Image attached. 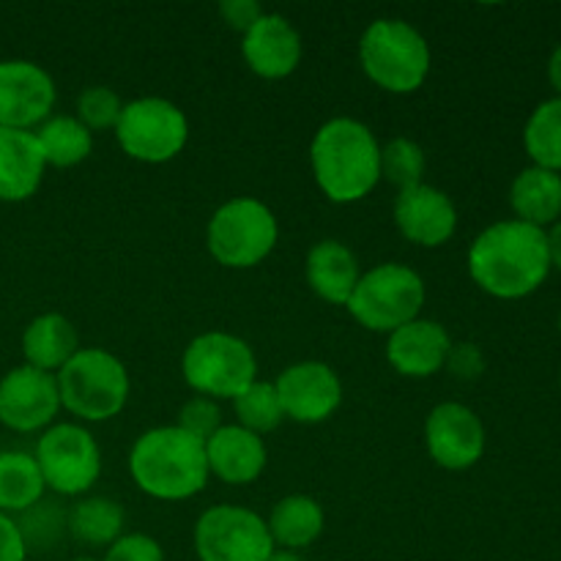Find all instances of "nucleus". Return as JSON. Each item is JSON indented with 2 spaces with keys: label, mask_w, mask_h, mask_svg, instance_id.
Wrapping results in <instances>:
<instances>
[{
  "label": "nucleus",
  "mask_w": 561,
  "mask_h": 561,
  "mask_svg": "<svg viewBox=\"0 0 561 561\" xmlns=\"http://www.w3.org/2000/svg\"><path fill=\"white\" fill-rule=\"evenodd\" d=\"M469 277L493 299H526L551 274L546 230L520 219L493 222L471 241L466 255Z\"/></svg>",
  "instance_id": "nucleus-1"
},
{
  "label": "nucleus",
  "mask_w": 561,
  "mask_h": 561,
  "mask_svg": "<svg viewBox=\"0 0 561 561\" xmlns=\"http://www.w3.org/2000/svg\"><path fill=\"white\" fill-rule=\"evenodd\" d=\"M312 179L323 197L348 206L370 195L381 181V142L356 118H332L310 142Z\"/></svg>",
  "instance_id": "nucleus-2"
},
{
  "label": "nucleus",
  "mask_w": 561,
  "mask_h": 561,
  "mask_svg": "<svg viewBox=\"0 0 561 561\" xmlns=\"http://www.w3.org/2000/svg\"><path fill=\"white\" fill-rule=\"evenodd\" d=\"M131 482L157 502H186L208 485L206 444L179 425L151 427L129 453Z\"/></svg>",
  "instance_id": "nucleus-3"
},
{
  "label": "nucleus",
  "mask_w": 561,
  "mask_h": 561,
  "mask_svg": "<svg viewBox=\"0 0 561 561\" xmlns=\"http://www.w3.org/2000/svg\"><path fill=\"white\" fill-rule=\"evenodd\" d=\"M359 64L373 85L387 93H414L433 69L427 38L405 20L370 22L359 38Z\"/></svg>",
  "instance_id": "nucleus-4"
},
{
  "label": "nucleus",
  "mask_w": 561,
  "mask_h": 561,
  "mask_svg": "<svg viewBox=\"0 0 561 561\" xmlns=\"http://www.w3.org/2000/svg\"><path fill=\"white\" fill-rule=\"evenodd\" d=\"M60 409L80 422H107L129 403L131 381L124 362L107 348H80L58 373Z\"/></svg>",
  "instance_id": "nucleus-5"
},
{
  "label": "nucleus",
  "mask_w": 561,
  "mask_h": 561,
  "mask_svg": "<svg viewBox=\"0 0 561 561\" xmlns=\"http://www.w3.org/2000/svg\"><path fill=\"white\" fill-rule=\"evenodd\" d=\"M181 376L192 392L211 400H236L257 381V356L247 340L230 332H203L181 356Z\"/></svg>",
  "instance_id": "nucleus-6"
},
{
  "label": "nucleus",
  "mask_w": 561,
  "mask_h": 561,
  "mask_svg": "<svg viewBox=\"0 0 561 561\" xmlns=\"http://www.w3.org/2000/svg\"><path fill=\"white\" fill-rule=\"evenodd\" d=\"M425 296V279L414 268L405 263H378L362 274L345 310L359 327L392 334L420 318Z\"/></svg>",
  "instance_id": "nucleus-7"
},
{
  "label": "nucleus",
  "mask_w": 561,
  "mask_h": 561,
  "mask_svg": "<svg viewBox=\"0 0 561 561\" xmlns=\"http://www.w3.org/2000/svg\"><path fill=\"white\" fill-rule=\"evenodd\" d=\"M277 241V217L257 197H233L208 219V255L225 268H255L272 255Z\"/></svg>",
  "instance_id": "nucleus-8"
},
{
  "label": "nucleus",
  "mask_w": 561,
  "mask_h": 561,
  "mask_svg": "<svg viewBox=\"0 0 561 561\" xmlns=\"http://www.w3.org/2000/svg\"><path fill=\"white\" fill-rule=\"evenodd\" d=\"M121 151L142 164H164L190 142V118L175 102L162 96L131 99L113 129Z\"/></svg>",
  "instance_id": "nucleus-9"
},
{
  "label": "nucleus",
  "mask_w": 561,
  "mask_h": 561,
  "mask_svg": "<svg viewBox=\"0 0 561 561\" xmlns=\"http://www.w3.org/2000/svg\"><path fill=\"white\" fill-rule=\"evenodd\" d=\"M38 471L55 496L82 499L102 477V449L80 422H58L47 427L36 444Z\"/></svg>",
  "instance_id": "nucleus-10"
},
{
  "label": "nucleus",
  "mask_w": 561,
  "mask_h": 561,
  "mask_svg": "<svg viewBox=\"0 0 561 561\" xmlns=\"http://www.w3.org/2000/svg\"><path fill=\"white\" fill-rule=\"evenodd\" d=\"M192 546L201 561H266L274 548L266 518L239 504H214L197 518Z\"/></svg>",
  "instance_id": "nucleus-11"
},
{
  "label": "nucleus",
  "mask_w": 561,
  "mask_h": 561,
  "mask_svg": "<svg viewBox=\"0 0 561 561\" xmlns=\"http://www.w3.org/2000/svg\"><path fill=\"white\" fill-rule=\"evenodd\" d=\"M488 433L480 414L463 403H438L425 420V449L447 471H469L482 460Z\"/></svg>",
  "instance_id": "nucleus-12"
},
{
  "label": "nucleus",
  "mask_w": 561,
  "mask_h": 561,
  "mask_svg": "<svg viewBox=\"0 0 561 561\" xmlns=\"http://www.w3.org/2000/svg\"><path fill=\"white\" fill-rule=\"evenodd\" d=\"M60 414L58 378L31 365L11 367L0 378V425L14 433H38Z\"/></svg>",
  "instance_id": "nucleus-13"
},
{
  "label": "nucleus",
  "mask_w": 561,
  "mask_h": 561,
  "mask_svg": "<svg viewBox=\"0 0 561 561\" xmlns=\"http://www.w3.org/2000/svg\"><path fill=\"white\" fill-rule=\"evenodd\" d=\"M55 80L25 58L0 60V129L33 131L53 115Z\"/></svg>",
  "instance_id": "nucleus-14"
},
{
  "label": "nucleus",
  "mask_w": 561,
  "mask_h": 561,
  "mask_svg": "<svg viewBox=\"0 0 561 561\" xmlns=\"http://www.w3.org/2000/svg\"><path fill=\"white\" fill-rule=\"evenodd\" d=\"M285 420L321 425L343 405V381L327 362H296L274 381Z\"/></svg>",
  "instance_id": "nucleus-15"
},
{
  "label": "nucleus",
  "mask_w": 561,
  "mask_h": 561,
  "mask_svg": "<svg viewBox=\"0 0 561 561\" xmlns=\"http://www.w3.org/2000/svg\"><path fill=\"white\" fill-rule=\"evenodd\" d=\"M392 214L400 236L411 244L427 247V250L444 247L458 230V208H455L453 197L431 184L398 192Z\"/></svg>",
  "instance_id": "nucleus-16"
},
{
  "label": "nucleus",
  "mask_w": 561,
  "mask_h": 561,
  "mask_svg": "<svg viewBox=\"0 0 561 561\" xmlns=\"http://www.w3.org/2000/svg\"><path fill=\"white\" fill-rule=\"evenodd\" d=\"M241 55L252 75L263 80H285L305 55L301 33L283 14H263L241 38Z\"/></svg>",
  "instance_id": "nucleus-17"
},
{
  "label": "nucleus",
  "mask_w": 561,
  "mask_h": 561,
  "mask_svg": "<svg viewBox=\"0 0 561 561\" xmlns=\"http://www.w3.org/2000/svg\"><path fill=\"white\" fill-rule=\"evenodd\" d=\"M453 337L438 321L416 318L394 329L387 340V359L403 378H431L447 365Z\"/></svg>",
  "instance_id": "nucleus-18"
},
{
  "label": "nucleus",
  "mask_w": 561,
  "mask_h": 561,
  "mask_svg": "<svg viewBox=\"0 0 561 561\" xmlns=\"http://www.w3.org/2000/svg\"><path fill=\"white\" fill-rule=\"evenodd\" d=\"M208 474L225 485H250L266 471L268 449L263 436L241 425H222L206 442Z\"/></svg>",
  "instance_id": "nucleus-19"
},
{
  "label": "nucleus",
  "mask_w": 561,
  "mask_h": 561,
  "mask_svg": "<svg viewBox=\"0 0 561 561\" xmlns=\"http://www.w3.org/2000/svg\"><path fill=\"white\" fill-rule=\"evenodd\" d=\"M47 162L36 131L0 129V201L22 203L42 186Z\"/></svg>",
  "instance_id": "nucleus-20"
},
{
  "label": "nucleus",
  "mask_w": 561,
  "mask_h": 561,
  "mask_svg": "<svg viewBox=\"0 0 561 561\" xmlns=\"http://www.w3.org/2000/svg\"><path fill=\"white\" fill-rule=\"evenodd\" d=\"M305 274L312 294L337 307L348 305L351 294H354L356 283L362 277L354 250L334 239H323L312 244V250L307 252Z\"/></svg>",
  "instance_id": "nucleus-21"
},
{
  "label": "nucleus",
  "mask_w": 561,
  "mask_h": 561,
  "mask_svg": "<svg viewBox=\"0 0 561 561\" xmlns=\"http://www.w3.org/2000/svg\"><path fill=\"white\" fill-rule=\"evenodd\" d=\"M77 327L60 312H42L22 332V356L25 365L44 373H58L80 351Z\"/></svg>",
  "instance_id": "nucleus-22"
},
{
  "label": "nucleus",
  "mask_w": 561,
  "mask_h": 561,
  "mask_svg": "<svg viewBox=\"0 0 561 561\" xmlns=\"http://www.w3.org/2000/svg\"><path fill=\"white\" fill-rule=\"evenodd\" d=\"M510 208L515 219L548 230L561 219V173L529 164L510 186Z\"/></svg>",
  "instance_id": "nucleus-23"
},
{
  "label": "nucleus",
  "mask_w": 561,
  "mask_h": 561,
  "mask_svg": "<svg viewBox=\"0 0 561 561\" xmlns=\"http://www.w3.org/2000/svg\"><path fill=\"white\" fill-rule=\"evenodd\" d=\"M266 526L277 551L301 553L323 535L327 515H323V507L316 499L305 496V493H294V496H285L274 504Z\"/></svg>",
  "instance_id": "nucleus-24"
},
{
  "label": "nucleus",
  "mask_w": 561,
  "mask_h": 561,
  "mask_svg": "<svg viewBox=\"0 0 561 561\" xmlns=\"http://www.w3.org/2000/svg\"><path fill=\"white\" fill-rule=\"evenodd\" d=\"M124 524V507L110 496H82L69 510L71 540L88 548L107 551L121 535H126Z\"/></svg>",
  "instance_id": "nucleus-25"
},
{
  "label": "nucleus",
  "mask_w": 561,
  "mask_h": 561,
  "mask_svg": "<svg viewBox=\"0 0 561 561\" xmlns=\"http://www.w3.org/2000/svg\"><path fill=\"white\" fill-rule=\"evenodd\" d=\"M47 485L38 471V463L27 453H0V513L22 515L33 504L42 502Z\"/></svg>",
  "instance_id": "nucleus-26"
},
{
  "label": "nucleus",
  "mask_w": 561,
  "mask_h": 561,
  "mask_svg": "<svg viewBox=\"0 0 561 561\" xmlns=\"http://www.w3.org/2000/svg\"><path fill=\"white\" fill-rule=\"evenodd\" d=\"M36 131L47 168H77L93 151V135L75 118V115H49Z\"/></svg>",
  "instance_id": "nucleus-27"
},
{
  "label": "nucleus",
  "mask_w": 561,
  "mask_h": 561,
  "mask_svg": "<svg viewBox=\"0 0 561 561\" xmlns=\"http://www.w3.org/2000/svg\"><path fill=\"white\" fill-rule=\"evenodd\" d=\"M524 148L531 164L561 173V99H546L524 126Z\"/></svg>",
  "instance_id": "nucleus-28"
},
{
  "label": "nucleus",
  "mask_w": 561,
  "mask_h": 561,
  "mask_svg": "<svg viewBox=\"0 0 561 561\" xmlns=\"http://www.w3.org/2000/svg\"><path fill=\"white\" fill-rule=\"evenodd\" d=\"M233 411L236 420H239L236 425L255 433V436H266V433L277 431L285 422L274 381H261V378H257L255 383H250V387L233 400Z\"/></svg>",
  "instance_id": "nucleus-29"
},
{
  "label": "nucleus",
  "mask_w": 561,
  "mask_h": 561,
  "mask_svg": "<svg viewBox=\"0 0 561 561\" xmlns=\"http://www.w3.org/2000/svg\"><path fill=\"white\" fill-rule=\"evenodd\" d=\"M14 520L20 526V535L25 540L27 553H31V548L49 551V548H55L64 540V535H69V510H64L53 499H42L31 510L16 515Z\"/></svg>",
  "instance_id": "nucleus-30"
},
{
  "label": "nucleus",
  "mask_w": 561,
  "mask_h": 561,
  "mask_svg": "<svg viewBox=\"0 0 561 561\" xmlns=\"http://www.w3.org/2000/svg\"><path fill=\"white\" fill-rule=\"evenodd\" d=\"M425 151L411 137H392L387 146H381V179L398 186V192L425 184Z\"/></svg>",
  "instance_id": "nucleus-31"
},
{
  "label": "nucleus",
  "mask_w": 561,
  "mask_h": 561,
  "mask_svg": "<svg viewBox=\"0 0 561 561\" xmlns=\"http://www.w3.org/2000/svg\"><path fill=\"white\" fill-rule=\"evenodd\" d=\"M75 110V118L93 135V131L115 129V124L121 118V110H124V99L113 88L91 85L77 96Z\"/></svg>",
  "instance_id": "nucleus-32"
},
{
  "label": "nucleus",
  "mask_w": 561,
  "mask_h": 561,
  "mask_svg": "<svg viewBox=\"0 0 561 561\" xmlns=\"http://www.w3.org/2000/svg\"><path fill=\"white\" fill-rule=\"evenodd\" d=\"M179 427L190 433V436H195L197 442L206 444L222 427V409H219L217 400L195 394V398H190L181 405Z\"/></svg>",
  "instance_id": "nucleus-33"
},
{
  "label": "nucleus",
  "mask_w": 561,
  "mask_h": 561,
  "mask_svg": "<svg viewBox=\"0 0 561 561\" xmlns=\"http://www.w3.org/2000/svg\"><path fill=\"white\" fill-rule=\"evenodd\" d=\"M102 561H164V551L151 535L126 531L104 551Z\"/></svg>",
  "instance_id": "nucleus-34"
},
{
  "label": "nucleus",
  "mask_w": 561,
  "mask_h": 561,
  "mask_svg": "<svg viewBox=\"0 0 561 561\" xmlns=\"http://www.w3.org/2000/svg\"><path fill=\"white\" fill-rule=\"evenodd\" d=\"M444 370H449L460 381H477L485 373V354L474 343H453Z\"/></svg>",
  "instance_id": "nucleus-35"
},
{
  "label": "nucleus",
  "mask_w": 561,
  "mask_h": 561,
  "mask_svg": "<svg viewBox=\"0 0 561 561\" xmlns=\"http://www.w3.org/2000/svg\"><path fill=\"white\" fill-rule=\"evenodd\" d=\"M263 14H266V11H263V5L257 3V0H222V3H219V16L225 20V25H228L230 31H239L241 36H244Z\"/></svg>",
  "instance_id": "nucleus-36"
},
{
  "label": "nucleus",
  "mask_w": 561,
  "mask_h": 561,
  "mask_svg": "<svg viewBox=\"0 0 561 561\" xmlns=\"http://www.w3.org/2000/svg\"><path fill=\"white\" fill-rule=\"evenodd\" d=\"M0 561H27V546L11 515L0 513Z\"/></svg>",
  "instance_id": "nucleus-37"
},
{
  "label": "nucleus",
  "mask_w": 561,
  "mask_h": 561,
  "mask_svg": "<svg viewBox=\"0 0 561 561\" xmlns=\"http://www.w3.org/2000/svg\"><path fill=\"white\" fill-rule=\"evenodd\" d=\"M548 233V252H551V266L561 272V219L546 230Z\"/></svg>",
  "instance_id": "nucleus-38"
},
{
  "label": "nucleus",
  "mask_w": 561,
  "mask_h": 561,
  "mask_svg": "<svg viewBox=\"0 0 561 561\" xmlns=\"http://www.w3.org/2000/svg\"><path fill=\"white\" fill-rule=\"evenodd\" d=\"M548 80H551L553 91H557V96L561 99V44L553 49L551 58H548Z\"/></svg>",
  "instance_id": "nucleus-39"
},
{
  "label": "nucleus",
  "mask_w": 561,
  "mask_h": 561,
  "mask_svg": "<svg viewBox=\"0 0 561 561\" xmlns=\"http://www.w3.org/2000/svg\"><path fill=\"white\" fill-rule=\"evenodd\" d=\"M266 561H307L301 553H290V551H274L272 557H268Z\"/></svg>",
  "instance_id": "nucleus-40"
},
{
  "label": "nucleus",
  "mask_w": 561,
  "mask_h": 561,
  "mask_svg": "<svg viewBox=\"0 0 561 561\" xmlns=\"http://www.w3.org/2000/svg\"><path fill=\"white\" fill-rule=\"evenodd\" d=\"M71 561H102V559H93V557H75Z\"/></svg>",
  "instance_id": "nucleus-41"
},
{
  "label": "nucleus",
  "mask_w": 561,
  "mask_h": 561,
  "mask_svg": "<svg viewBox=\"0 0 561 561\" xmlns=\"http://www.w3.org/2000/svg\"><path fill=\"white\" fill-rule=\"evenodd\" d=\"M559 332H561V312H559Z\"/></svg>",
  "instance_id": "nucleus-42"
},
{
  "label": "nucleus",
  "mask_w": 561,
  "mask_h": 561,
  "mask_svg": "<svg viewBox=\"0 0 561 561\" xmlns=\"http://www.w3.org/2000/svg\"><path fill=\"white\" fill-rule=\"evenodd\" d=\"M559 387H561V376H559Z\"/></svg>",
  "instance_id": "nucleus-43"
}]
</instances>
